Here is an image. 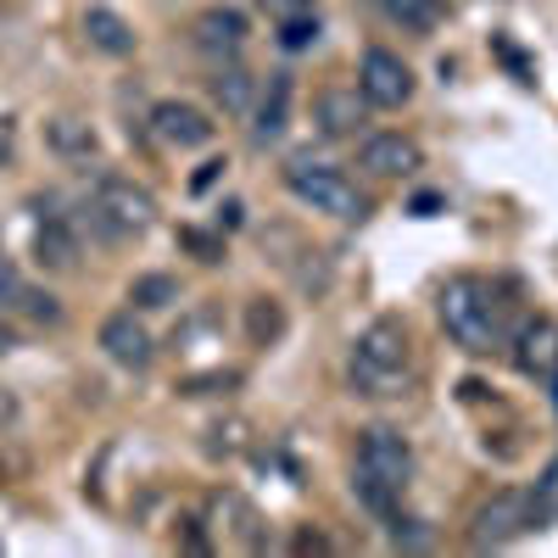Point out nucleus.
Returning <instances> with one entry per match:
<instances>
[{"mask_svg":"<svg viewBox=\"0 0 558 558\" xmlns=\"http://www.w3.org/2000/svg\"><path fill=\"white\" fill-rule=\"evenodd\" d=\"M101 347H107V357L123 363V368H146V363H151V336H146V324H140L134 313H112V318L101 324Z\"/></svg>","mask_w":558,"mask_h":558,"instance_id":"f8f14e48","label":"nucleus"},{"mask_svg":"<svg viewBox=\"0 0 558 558\" xmlns=\"http://www.w3.org/2000/svg\"><path fill=\"white\" fill-rule=\"evenodd\" d=\"M184 246H191L202 263H218V257H223V246H218L213 235H202V229H184Z\"/></svg>","mask_w":558,"mask_h":558,"instance_id":"393cba45","label":"nucleus"},{"mask_svg":"<svg viewBox=\"0 0 558 558\" xmlns=\"http://www.w3.org/2000/svg\"><path fill=\"white\" fill-rule=\"evenodd\" d=\"M17 291H23V279H17V268H12L7 257H0V302H12Z\"/></svg>","mask_w":558,"mask_h":558,"instance_id":"a878e982","label":"nucleus"},{"mask_svg":"<svg viewBox=\"0 0 558 558\" xmlns=\"http://www.w3.org/2000/svg\"><path fill=\"white\" fill-rule=\"evenodd\" d=\"M357 89H363V101L368 107H402L413 96V73L397 51H363V68H357Z\"/></svg>","mask_w":558,"mask_h":558,"instance_id":"39448f33","label":"nucleus"},{"mask_svg":"<svg viewBox=\"0 0 558 558\" xmlns=\"http://www.w3.org/2000/svg\"><path fill=\"white\" fill-rule=\"evenodd\" d=\"M408 375H413V363H408L402 324H391V318L368 324V330L357 336V347H352V386L363 397H402Z\"/></svg>","mask_w":558,"mask_h":558,"instance_id":"f03ea898","label":"nucleus"},{"mask_svg":"<svg viewBox=\"0 0 558 558\" xmlns=\"http://www.w3.org/2000/svg\"><path fill=\"white\" fill-rule=\"evenodd\" d=\"M12 347H17V330H12V324H7V318H0V357H7Z\"/></svg>","mask_w":558,"mask_h":558,"instance_id":"c756f323","label":"nucleus"},{"mask_svg":"<svg viewBox=\"0 0 558 558\" xmlns=\"http://www.w3.org/2000/svg\"><path fill=\"white\" fill-rule=\"evenodd\" d=\"M84 34H89V45H96V51H107V57H129V51H134V28H129L118 12H107V7H89V12H84Z\"/></svg>","mask_w":558,"mask_h":558,"instance_id":"dca6fc26","label":"nucleus"},{"mask_svg":"<svg viewBox=\"0 0 558 558\" xmlns=\"http://www.w3.org/2000/svg\"><path fill=\"white\" fill-rule=\"evenodd\" d=\"M279 330H286V318H279L274 307H263V302H257V307H252V336H257V341H274Z\"/></svg>","mask_w":558,"mask_h":558,"instance_id":"b1692460","label":"nucleus"},{"mask_svg":"<svg viewBox=\"0 0 558 558\" xmlns=\"http://www.w3.org/2000/svg\"><path fill=\"white\" fill-rule=\"evenodd\" d=\"M12 302H17V307H23L28 318H45V324H57V318H62V307H57L51 296H45V291H28V286H23V291H17Z\"/></svg>","mask_w":558,"mask_h":558,"instance_id":"5701e85b","label":"nucleus"},{"mask_svg":"<svg viewBox=\"0 0 558 558\" xmlns=\"http://www.w3.org/2000/svg\"><path fill=\"white\" fill-rule=\"evenodd\" d=\"M531 531V497H520V492H497L481 514H475V531H470V542L475 547H508L514 536H525Z\"/></svg>","mask_w":558,"mask_h":558,"instance_id":"0eeeda50","label":"nucleus"},{"mask_svg":"<svg viewBox=\"0 0 558 558\" xmlns=\"http://www.w3.org/2000/svg\"><path fill=\"white\" fill-rule=\"evenodd\" d=\"M263 7L279 17H302V12H313V0H263Z\"/></svg>","mask_w":558,"mask_h":558,"instance_id":"cd10ccee","label":"nucleus"},{"mask_svg":"<svg viewBox=\"0 0 558 558\" xmlns=\"http://www.w3.org/2000/svg\"><path fill=\"white\" fill-rule=\"evenodd\" d=\"M129 302H140V307H173V302H179V286H173L168 274H140L134 291H129Z\"/></svg>","mask_w":558,"mask_h":558,"instance_id":"aec40b11","label":"nucleus"},{"mask_svg":"<svg viewBox=\"0 0 558 558\" xmlns=\"http://www.w3.org/2000/svg\"><path fill=\"white\" fill-rule=\"evenodd\" d=\"M51 146H57L62 157L89 162V157H96V134H89V123H78V118H57V123H51Z\"/></svg>","mask_w":558,"mask_h":558,"instance_id":"a211bd4d","label":"nucleus"},{"mask_svg":"<svg viewBox=\"0 0 558 558\" xmlns=\"http://www.w3.org/2000/svg\"><path fill=\"white\" fill-rule=\"evenodd\" d=\"M191 39H196V51H207V57L223 62V57H235L241 45H246V17H241L235 7H213V12L196 17Z\"/></svg>","mask_w":558,"mask_h":558,"instance_id":"9b49d317","label":"nucleus"},{"mask_svg":"<svg viewBox=\"0 0 558 558\" xmlns=\"http://www.w3.org/2000/svg\"><path fill=\"white\" fill-rule=\"evenodd\" d=\"M441 330L463 352H497L508 341V307L486 279H447L441 291Z\"/></svg>","mask_w":558,"mask_h":558,"instance_id":"f257e3e1","label":"nucleus"},{"mask_svg":"<svg viewBox=\"0 0 558 558\" xmlns=\"http://www.w3.org/2000/svg\"><path fill=\"white\" fill-rule=\"evenodd\" d=\"M363 168L375 179H408L425 168V151L408 134H375V140H363Z\"/></svg>","mask_w":558,"mask_h":558,"instance_id":"9d476101","label":"nucleus"},{"mask_svg":"<svg viewBox=\"0 0 558 558\" xmlns=\"http://www.w3.org/2000/svg\"><path fill=\"white\" fill-rule=\"evenodd\" d=\"M363 123H368L363 89H324V96H318V129H324V134L347 140V134H357Z\"/></svg>","mask_w":558,"mask_h":558,"instance_id":"ddd939ff","label":"nucleus"},{"mask_svg":"<svg viewBox=\"0 0 558 558\" xmlns=\"http://www.w3.org/2000/svg\"><path fill=\"white\" fill-rule=\"evenodd\" d=\"M386 7V17L397 23V28H408V34H430L441 17H447V0H380Z\"/></svg>","mask_w":558,"mask_h":558,"instance_id":"f3484780","label":"nucleus"},{"mask_svg":"<svg viewBox=\"0 0 558 558\" xmlns=\"http://www.w3.org/2000/svg\"><path fill=\"white\" fill-rule=\"evenodd\" d=\"M286 184L313 207V213H330V218H363L368 213V202L357 196V184L341 173V168H330V162H313V157H296L291 168H286Z\"/></svg>","mask_w":558,"mask_h":558,"instance_id":"20e7f679","label":"nucleus"},{"mask_svg":"<svg viewBox=\"0 0 558 558\" xmlns=\"http://www.w3.org/2000/svg\"><path fill=\"white\" fill-rule=\"evenodd\" d=\"M218 173H223V162H218V157H213V162H202V168H196V179H191V191H213Z\"/></svg>","mask_w":558,"mask_h":558,"instance_id":"bb28decb","label":"nucleus"},{"mask_svg":"<svg viewBox=\"0 0 558 558\" xmlns=\"http://www.w3.org/2000/svg\"><path fill=\"white\" fill-rule=\"evenodd\" d=\"M514 357L531 380H558V324L553 318H525L514 336Z\"/></svg>","mask_w":558,"mask_h":558,"instance_id":"1a4fd4ad","label":"nucleus"},{"mask_svg":"<svg viewBox=\"0 0 558 558\" xmlns=\"http://www.w3.org/2000/svg\"><path fill=\"white\" fill-rule=\"evenodd\" d=\"M84 213H89V229H96L101 241H129V235H140V229H151L157 202H151V191H140L134 179H101L96 202H89Z\"/></svg>","mask_w":558,"mask_h":558,"instance_id":"7ed1b4c3","label":"nucleus"},{"mask_svg":"<svg viewBox=\"0 0 558 558\" xmlns=\"http://www.w3.org/2000/svg\"><path fill=\"white\" fill-rule=\"evenodd\" d=\"M151 134L162 140V146H173V151H202L213 140V123H207V112L184 107V101H157L151 107Z\"/></svg>","mask_w":558,"mask_h":558,"instance_id":"6e6552de","label":"nucleus"},{"mask_svg":"<svg viewBox=\"0 0 558 558\" xmlns=\"http://www.w3.org/2000/svg\"><path fill=\"white\" fill-rule=\"evenodd\" d=\"M241 223V202H229V207H218V229H235Z\"/></svg>","mask_w":558,"mask_h":558,"instance_id":"c85d7f7f","label":"nucleus"},{"mask_svg":"<svg viewBox=\"0 0 558 558\" xmlns=\"http://www.w3.org/2000/svg\"><path fill=\"white\" fill-rule=\"evenodd\" d=\"M286 118H291V73H268V89L257 96V123H252V134L268 146V140L286 134Z\"/></svg>","mask_w":558,"mask_h":558,"instance_id":"4468645a","label":"nucleus"},{"mask_svg":"<svg viewBox=\"0 0 558 558\" xmlns=\"http://www.w3.org/2000/svg\"><path fill=\"white\" fill-rule=\"evenodd\" d=\"M357 470L375 475V481H386L391 492H402L408 475H413V452H408V441H402L397 430L375 425V430H363V441H357Z\"/></svg>","mask_w":558,"mask_h":558,"instance_id":"423d86ee","label":"nucleus"},{"mask_svg":"<svg viewBox=\"0 0 558 558\" xmlns=\"http://www.w3.org/2000/svg\"><path fill=\"white\" fill-rule=\"evenodd\" d=\"M279 39H286V51H307V45L318 39V17H313V12L286 17V34H279Z\"/></svg>","mask_w":558,"mask_h":558,"instance_id":"4be33fe9","label":"nucleus"},{"mask_svg":"<svg viewBox=\"0 0 558 558\" xmlns=\"http://www.w3.org/2000/svg\"><path fill=\"white\" fill-rule=\"evenodd\" d=\"M558 520V463L536 481V492H531V531H542V525H553Z\"/></svg>","mask_w":558,"mask_h":558,"instance_id":"412c9836","label":"nucleus"},{"mask_svg":"<svg viewBox=\"0 0 558 558\" xmlns=\"http://www.w3.org/2000/svg\"><path fill=\"white\" fill-rule=\"evenodd\" d=\"M213 96H218L229 112H246V107H252V73H246V68H235V62L218 68V78H213Z\"/></svg>","mask_w":558,"mask_h":558,"instance_id":"6ab92c4d","label":"nucleus"},{"mask_svg":"<svg viewBox=\"0 0 558 558\" xmlns=\"http://www.w3.org/2000/svg\"><path fill=\"white\" fill-rule=\"evenodd\" d=\"M34 257L45 263V268H78V235L62 223V218H39V229H34Z\"/></svg>","mask_w":558,"mask_h":558,"instance_id":"2eb2a0df","label":"nucleus"}]
</instances>
